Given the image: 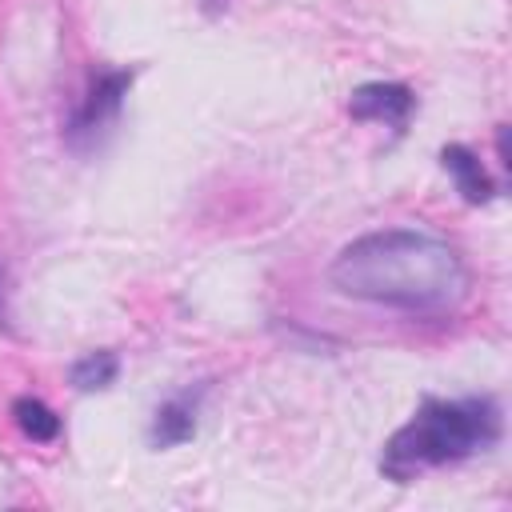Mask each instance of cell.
<instances>
[{
    "label": "cell",
    "mask_w": 512,
    "mask_h": 512,
    "mask_svg": "<svg viewBox=\"0 0 512 512\" xmlns=\"http://www.w3.org/2000/svg\"><path fill=\"white\" fill-rule=\"evenodd\" d=\"M328 280L352 300L400 312H444L468 292L464 256L424 228H384L352 240L332 260Z\"/></svg>",
    "instance_id": "obj_1"
},
{
    "label": "cell",
    "mask_w": 512,
    "mask_h": 512,
    "mask_svg": "<svg viewBox=\"0 0 512 512\" xmlns=\"http://www.w3.org/2000/svg\"><path fill=\"white\" fill-rule=\"evenodd\" d=\"M500 440V408L488 396L464 400H424L416 416L392 432L380 456L388 480H412L428 468L460 464L476 452H488Z\"/></svg>",
    "instance_id": "obj_2"
},
{
    "label": "cell",
    "mask_w": 512,
    "mask_h": 512,
    "mask_svg": "<svg viewBox=\"0 0 512 512\" xmlns=\"http://www.w3.org/2000/svg\"><path fill=\"white\" fill-rule=\"evenodd\" d=\"M132 88V72H100L92 80V88L84 92V100L72 108L68 124H64V140L76 148V152H88V148H100L104 132L116 124L120 116V104Z\"/></svg>",
    "instance_id": "obj_3"
},
{
    "label": "cell",
    "mask_w": 512,
    "mask_h": 512,
    "mask_svg": "<svg viewBox=\"0 0 512 512\" xmlns=\"http://www.w3.org/2000/svg\"><path fill=\"white\" fill-rule=\"evenodd\" d=\"M412 108H416V92L408 84H392V80L360 84L348 100V112L356 120H380V124H392L396 132L408 124Z\"/></svg>",
    "instance_id": "obj_4"
},
{
    "label": "cell",
    "mask_w": 512,
    "mask_h": 512,
    "mask_svg": "<svg viewBox=\"0 0 512 512\" xmlns=\"http://www.w3.org/2000/svg\"><path fill=\"white\" fill-rule=\"evenodd\" d=\"M200 396H204V388H196V392L188 388V392L164 400V404L156 408V416H152L148 440H152L156 448H176V444L192 440V436H196V404H200Z\"/></svg>",
    "instance_id": "obj_5"
},
{
    "label": "cell",
    "mask_w": 512,
    "mask_h": 512,
    "mask_svg": "<svg viewBox=\"0 0 512 512\" xmlns=\"http://www.w3.org/2000/svg\"><path fill=\"white\" fill-rule=\"evenodd\" d=\"M440 164H444V172L456 180V192H460L468 204H488V200L496 196V184H492V176L484 172V164H480V156H476L472 148H464V144H444V148H440Z\"/></svg>",
    "instance_id": "obj_6"
},
{
    "label": "cell",
    "mask_w": 512,
    "mask_h": 512,
    "mask_svg": "<svg viewBox=\"0 0 512 512\" xmlns=\"http://www.w3.org/2000/svg\"><path fill=\"white\" fill-rule=\"evenodd\" d=\"M12 420H16V428H20L28 440H36V444H48V440L60 436V416H56L44 400H36V396L12 400Z\"/></svg>",
    "instance_id": "obj_7"
},
{
    "label": "cell",
    "mask_w": 512,
    "mask_h": 512,
    "mask_svg": "<svg viewBox=\"0 0 512 512\" xmlns=\"http://www.w3.org/2000/svg\"><path fill=\"white\" fill-rule=\"evenodd\" d=\"M116 372H120V360H116V352H88V356H80L76 364H72V372H68V380H72V388L76 392H104L112 380H116Z\"/></svg>",
    "instance_id": "obj_8"
}]
</instances>
